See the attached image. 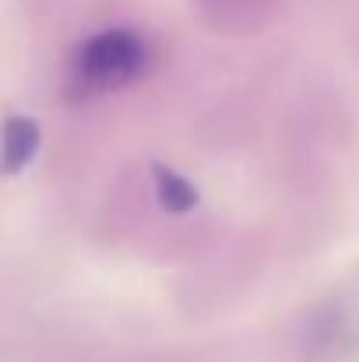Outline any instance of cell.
I'll use <instances>...</instances> for the list:
<instances>
[{"label":"cell","mask_w":359,"mask_h":362,"mask_svg":"<svg viewBox=\"0 0 359 362\" xmlns=\"http://www.w3.org/2000/svg\"><path fill=\"white\" fill-rule=\"evenodd\" d=\"M39 148V127L28 117H11L4 123V144H0V169L4 173H18L32 162Z\"/></svg>","instance_id":"2"},{"label":"cell","mask_w":359,"mask_h":362,"mask_svg":"<svg viewBox=\"0 0 359 362\" xmlns=\"http://www.w3.org/2000/svg\"><path fill=\"white\" fill-rule=\"evenodd\" d=\"M144 60H148V49L137 32H130V28L99 32L96 39H89L81 46V53L74 60V88L81 95L123 88L144 71Z\"/></svg>","instance_id":"1"},{"label":"cell","mask_w":359,"mask_h":362,"mask_svg":"<svg viewBox=\"0 0 359 362\" xmlns=\"http://www.w3.org/2000/svg\"><path fill=\"white\" fill-rule=\"evenodd\" d=\"M155 187H159V201H162L169 211H187V208H194V201H198L194 187H190L183 176H176L173 169L155 165Z\"/></svg>","instance_id":"3"}]
</instances>
